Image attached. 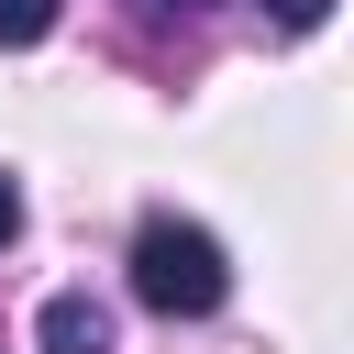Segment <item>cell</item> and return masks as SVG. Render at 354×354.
I'll list each match as a JSON object with an SVG mask.
<instances>
[{
    "instance_id": "obj_1",
    "label": "cell",
    "mask_w": 354,
    "mask_h": 354,
    "mask_svg": "<svg viewBox=\"0 0 354 354\" xmlns=\"http://www.w3.org/2000/svg\"><path fill=\"white\" fill-rule=\"evenodd\" d=\"M221 288H232V266H221V243H210L199 221L155 210V221L133 232V299H144L155 321H210Z\"/></svg>"
},
{
    "instance_id": "obj_2",
    "label": "cell",
    "mask_w": 354,
    "mask_h": 354,
    "mask_svg": "<svg viewBox=\"0 0 354 354\" xmlns=\"http://www.w3.org/2000/svg\"><path fill=\"white\" fill-rule=\"evenodd\" d=\"M33 343H44V354H111V310H100L88 288H55L44 321H33Z\"/></svg>"
},
{
    "instance_id": "obj_3",
    "label": "cell",
    "mask_w": 354,
    "mask_h": 354,
    "mask_svg": "<svg viewBox=\"0 0 354 354\" xmlns=\"http://www.w3.org/2000/svg\"><path fill=\"white\" fill-rule=\"evenodd\" d=\"M55 33V0H0V44H44Z\"/></svg>"
},
{
    "instance_id": "obj_4",
    "label": "cell",
    "mask_w": 354,
    "mask_h": 354,
    "mask_svg": "<svg viewBox=\"0 0 354 354\" xmlns=\"http://www.w3.org/2000/svg\"><path fill=\"white\" fill-rule=\"evenodd\" d=\"M266 22H277V33H321V22H332V0H266Z\"/></svg>"
},
{
    "instance_id": "obj_5",
    "label": "cell",
    "mask_w": 354,
    "mask_h": 354,
    "mask_svg": "<svg viewBox=\"0 0 354 354\" xmlns=\"http://www.w3.org/2000/svg\"><path fill=\"white\" fill-rule=\"evenodd\" d=\"M11 232H22V188L0 177V243H11Z\"/></svg>"
},
{
    "instance_id": "obj_6",
    "label": "cell",
    "mask_w": 354,
    "mask_h": 354,
    "mask_svg": "<svg viewBox=\"0 0 354 354\" xmlns=\"http://www.w3.org/2000/svg\"><path fill=\"white\" fill-rule=\"evenodd\" d=\"M144 11H210V0H144Z\"/></svg>"
}]
</instances>
